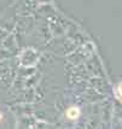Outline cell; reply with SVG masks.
<instances>
[{
    "label": "cell",
    "mask_w": 122,
    "mask_h": 129,
    "mask_svg": "<svg viewBox=\"0 0 122 129\" xmlns=\"http://www.w3.org/2000/svg\"><path fill=\"white\" fill-rule=\"evenodd\" d=\"M79 116H80V110H79L78 107L71 106L67 110V117L69 119H76Z\"/></svg>",
    "instance_id": "cell-1"
},
{
    "label": "cell",
    "mask_w": 122,
    "mask_h": 129,
    "mask_svg": "<svg viewBox=\"0 0 122 129\" xmlns=\"http://www.w3.org/2000/svg\"><path fill=\"white\" fill-rule=\"evenodd\" d=\"M117 93H118V94L122 96V82L118 84V86H117Z\"/></svg>",
    "instance_id": "cell-2"
}]
</instances>
